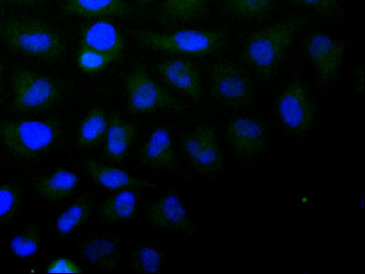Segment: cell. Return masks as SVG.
Returning <instances> with one entry per match:
<instances>
[{"label": "cell", "instance_id": "cell-27", "mask_svg": "<svg viewBox=\"0 0 365 274\" xmlns=\"http://www.w3.org/2000/svg\"><path fill=\"white\" fill-rule=\"evenodd\" d=\"M161 253L151 246H144L137 249L131 255V268L140 273H158L162 265Z\"/></svg>", "mask_w": 365, "mask_h": 274}, {"label": "cell", "instance_id": "cell-8", "mask_svg": "<svg viewBox=\"0 0 365 274\" xmlns=\"http://www.w3.org/2000/svg\"><path fill=\"white\" fill-rule=\"evenodd\" d=\"M277 108L281 121L292 132L302 133L312 126L314 104L306 85L299 79L292 81L282 90Z\"/></svg>", "mask_w": 365, "mask_h": 274}, {"label": "cell", "instance_id": "cell-28", "mask_svg": "<svg viewBox=\"0 0 365 274\" xmlns=\"http://www.w3.org/2000/svg\"><path fill=\"white\" fill-rule=\"evenodd\" d=\"M20 202L21 192L16 186L12 183L0 185V224L16 214Z\"/></svg>", "mask_w": 365, "mask_h": 274}, {"label": "cell", "instance_id": "cell-7", "mask_svg": "<svg viewBox=\"0 0 365 274\" xmlns=\"http://www.w3.org/2000/svg\"><path fill=\"white\" fill-rule=\"evenodd\" d=\"M209 79L211 95L224 103L245 106L253 97L254 85L250 78L228 61L213 63L209 68Z\"/></svg>", "mask_w": 365, "mask_h": 274}, {"label": "cell", "instance_id": "cell-6", "mask_svg": "<svg viewBox=\"0 0 365 274\" xmlns=\"http://www.w3.org/2000/svg\"><path fill=\"white\" fill-rule=\"evenodd\" d=\"M127 111L134 114L167 109L182 113L185 105L153 80L141 66H137L125 78Z\"/></svg>", "mask_w": 365, "mask_h": 274}, {"label": "cell", "instance_id": "cell-3", "mask_svg": "<svg viewBox=\"0 0 365 274\" xmlns=\"http://www.w3.org/2000/svg\"><path fill=\"white\" fill-rule=\"evenodd\" d=\"M130 34L151 49L199 57L217 51L227 41L225 31L220 29H187L169 33L133 29Z\"/></svg>", "mask_w": 365, "mask_h": 274}, {"label": "cell", "instance_id": "cell-16", "mask_svg": "<svg viewBox=\"0 0 365 274\" xmlns=\"http://www.w3.org/2000/svg\"><path fill=\"white\" fill-rule=\"evenodd\" d=\"M83 167L93 181L109 191L147 188L155 186L153 183L136 178L125 170L86 158Z\"/></svg>", "mask_w": 365, "mask_h": 274}, {"label": "cell", "instance_id": "cell-9", "mask_svg": "<svg viewBox=\"0 0 365 274\" xmlns=\"http://www.w3.org/2000/svg\"><path fill=\"white\" fill-rule=\"evenodd\" d=\"M182 149L190 164L202 173L219 171L222 156L214 128L210 125H199L182 139Z\"/></svg>", "mask_w": 365, "mask_h": 274}, {"label": "cell", "instance_id": "cell-35", "mask_svg": "<svg viewBox=\"0 0 365 274\" xmlns=\"http://www.w3.org/2000/svg\"><path fill=\"white\" fill-rule=\"evenodd\" d=\"M2 95V67L1 64L0 62V98Z\"/></svg>", "mask_w": 365, "mask_h": 274}, {"label": "cell", "instance_id": "cell-15", "mask_svg": "<svg viewBox=\"0 0 365 274\" xmlns=\"http://www.w3.org/2000/svg\"><path fill=\"white\" fill-rule=\"evenodd\" d=\"M226 138L238 156L252 158L262 149L264 133L262 126L249 118H238L229 123Z\"/></svg>", "mask_w": 365, "mask_h": 274}, {"label": "cell", "instance_id": "cell-25", "mask_svg": "<svg viewBox=\"0 0 365 274\" xmlns=\"http://www.w3.org/2000/svg\"><path fill=\"white\" fill-rule=\"evenodd\" d=\"M221 2L231 16L252 21L265 16L272 10L274 0H221Z\"/></svg>", "mask_w": 365, "mask_h": 274}, {"label": "cell", "instance_id": "cell-11", "mask_svg": "<svg viewBox=\"0 0 365 274\" xmlns=\"http://www.w3.org/2000/svg\"><path fill=\"white\" fill-rule=\"evenodd\" d=\"M157 71L170 87L191 99L198 101L202 96L199 71L192 61L185 59H170L158 64Z\"/></svg>", "mask_w": 365, "mask_h": 274}, {"label": "cell", "instance_id": "cell-10", "mask_svg": "<svg viewBox=\"0 0 365 274\" xmlns=\"http://www.w3.org/2000/svg\"><path fill=\"white\" fill-rule=\"evenodd\" d=\"M304 51L322 82L336 78L345 54L341 41L325 34H313L305 41Z\"/></svg>", "mask_w": 365, "mask_h": 274}, {"label": "cell", "instance_id": "cell-12", "mask_svg": "<svg viewBox=\"0 0 365 274\" xmlns=\"http://www.w3.org/2000/svg\"><path fill=\"white\" fill-rule=\"evenodd\" d=\"M147 216L154 226L162 229L187 233L193 230L183 203L173 192L153 201L148 207Z\"/></svg>", "mask_w": 365, "mask_h": 274}, {"label": "cell", "instance_id": "cell-13", "mask_svg": "<svg viewBox=\"0 0 365 274\" xmlns=\"http://www.w3.org/2000/svg\"><path fill=\"white\" fill-rule=\"evenodd\" d=\"M124 41L109 21L100 19L86 26L81 34V47L102 54L109 63L118 59L124 50Z\"/></svg>", "mask_w": 365, "mask_h": 274}, {"label": "cell", "instance_id": "cell-21", "mask_svg": "<svg viewBox=\"0 0 365 274\" xmlns=\"http://www.w3.org/2000/svg\"><path fill=\"white\" fill-rule=\"evenodd\" d=\"M208 11V0H163L159 16L166 22H186L200 19Z\"/></svg>", "mask_w": 365, "mask_h": 274}, {"label": "cell", "instance_id": "cell-1", "mask_svg": "<svg viewBox=\"0 0 365 274\" xmlns=\"http://www.w3.org/2000/svg\"><path fill=\"white\" fill-rule=\"evenodd\" d=\"M305 23L303 17L291 16L256 30L247 39L242 59L257 73L269 76L278 68Z\"/></svg>", "mask_w": 365, "mask_h": 274}, {"label": "cell", "instance_id": "cell-24", "mask_svg": "<svg viewBox=\"0 0 365 274\" xmlns=\"http://www.w3.org/2000/svg\"><path fill=\"white\" fill-rule=\"evenodd\" d=\"M83 253L92 263L104 268H115L119 260V250L116 243L106 238H96L86 242Z\"/></svg>", "mask_w": 365, "mask_h": 274}, {"label": "cell", "instance_id": "cell-14", "mask_svg": "<svg viewBox=\"0 0 365 274\" xmlns=\"http://www.w3.org/2000/svg\"><path fill=\"white\" fill-rule=\"evenodd\" d=\"M139 163L158 169H173L177 166L172 136L165 126H157L143 143L139 153Z\"/></svg>", "mask_w": 365, "mask_h": 274}, {"label": "cell", "instance_id": "cell-23", "mask_svg": "<svg viewBox=\"0 0 365 274\" xmlns=\"http://www.w3.org/2000/svg\"><path fill=\"white\" fill-rule=\"evenodd\" d=\"M108 124V118L101 107L91 108L84 116L78 128L76 143L81 148H89L103 138Z\"/></svg>", "mask_w": 365, "mask_h": 274}, {"label": "cell", "instance_id": "cell-32", "mask_svg": "<svg viewBox=\"0 0 365 274\" xmlns=\"http://www.w3.org/2000/svg\"><path fill=\"white\" fill-rule=\"evenodd\" d=\"M356 84L358 91H359L361 93H363L364 91V68L361 66H359L356 71Z\"/></svg>", "mask_w": 365, "mask_h": 274}, {"label": "cell", "instance_id": "cell-18", "mask_svg": "<svg viewBox=\"0 0 365 274\" xmlns=\"http://www.w3.org/2000/svg\"><path fill=\"white\" fill-rule=\"evenodd\" d=\"M61 11L82 17H123L131 10L127 0H63Z\"/></svg>", "mask_w": 365, "mask_h": 274}, {"label": "cell", "instance_id": "cell-4", "mask_svg": "<svg viewBox=\"0 0 365 274\" xmlns=\"http://www.w3.org/2000/svg\"><path fill=\"white\" fill-rule=\"evenodd\" d=\"M60 133L55 119L0 121V141L12 154L30 158L48 151Z\"/></svg>", "mask_w": 365, "mask_h": 274}, {"label": "cell", "instance_id": "cell-2", "mask_svg": "<svg viewBox=\"0 0 365 274\" xmlns=\"http://www.w3.org/2000/svg\"><path fill=\"white\" fill-rule=\"evenodd\" d=\"M0 39L12 50L41 60H56L66 50L61 33L43 21L10 17L0 24Z\"/></svg>", "mask_w": 365, "mask_h": 274}, {"label": "cell", "instance_id": "cell-29", "mask_svg": "<svg viewBox=\"0 0 365 274\" xmlns=\"http://www.w3.org/2000/svg\"><path fill=\"white\" fill-rule=\"evenodd\" d=\"M77 63L78 67L86 73L98 72L110 64L102 54L84 47L80 48Z\"/></svg>", "mask_w": 365, "mask_h": 274}, {"label": "cell", "instance_id": "cell-26", "mask_svg": "<svg viewBox=\"0 0 365 274\" xmlns=\"http://www.w3.org/2000/svg\"><path fill=\"white\" fill-rule=\"evenodd\" d=\"M40 245L39 230L35 225H29L11 239L9 247L15 256L25 258L34 255Z\"/></svg>", "mask_w": 365, "mask_h": 274}, {"label": "cell", "instance_id": "cell-34", "mask_svg": "<svg viewBox=\"0 0 365 274\" xmlns=\"http://www.w3.org/2000/svg\"><path fill=\"white\" fill-rule=\"evenodd\" d=\"M155 0H137L139 5L141 6H147L154 2Z\"/></svg>", "mask_w": 365, "mask_h": 274}, {"label": "cell", "instance_id": "cell-22", "mask_svg": "<svg viewBox=\"0 0 365 274\" xmlns=\"http://www.w3.org/2000/svg\"><path fill=\"white\" fill-rule=\"evenodd\" d=\"M93 201L89 196L77 198L57 218L55 230L58 235L64 238L86 223L91 216Z\"/></svg>", "mask_w": 365, "mask_h": 274}, {"label": "cell", "instance_id": "cell-5", "mask_svg": "<svg viewBox=\"0 0 365 274\" xmlns=\"http://www.w3.org/2000/svg\"><path fill=\"white\" fill-rule=\"evenodd\" d=\"M13 108L19 112H38L52 107L61 91L51 77L25 67H17L11 76Z\"/></svg>", "mask_w": 365, "mask_h": 274}, {"label": "cell", "instance_id": "cell-17", "mask_svg": "<svg viewBox=\"0 0 365 274\" xmlns=\"http://www.w3.org/2000/svg\"><path fill=\"white\" fill-rule=\"evenodd\" d=\"M135 123L122 119L117 114L108 118V124L104 136L103 154L113 163L122 162L126 157L136 137Z\"/></svg>", "mask_w": 365, "mask_h": 274}, {"label": "cell", "instance_id": "cell-19", "mask_svg": "<svg viewBox=\"0 0 365 274\" xmlns=\"http://www.w3.org/2000/svg\"><path fill=\"white\" fill-rule=\"evenodd\" d=\"M78 183L79 177L76 173L58 168L40 178L36 183L35 189L43 198L54 202L69 196Z\"/></svg>", "mask_w": 365, "mask_h": 274}, {"label": "cell", "instance_id": "cell-31", "mask_svg": "<svg viewBox=\"0 0 365 274\" xmlns=\"http://www.w3.org/2000/svg\"><path fill=\"white\" fill-rule=\"evenodd\" d=\"M46 273H82L81 268L73 260L68 258H58L53 260L46 267Z\"/></svg>", "mask_w": 365, "mask_h": 274}, {"label": "cell", "instance_id": "cell-30", "mask_svg": "<svg viewBox=\"0 0 365 274\" xmlns=\"http://www.w3.org/2000/svg\"><path fill=\"white\" fill-rule=\"evenodd\" d=\"M291 4L312 9L318 14L331 16L339 10L337 0H289Z\"/></svg>", "mask_w": 365, "mask_h": 274}, {"label": "cell", "instance_id": "cell-20", "mask_svg": "<svg viewBox=\"0 0 365 274\" xmlns=\"http://www.w3.org/2000/svg\"><path fill=\"white\" fill-rule=\"evenodd\" d=\"M138 205L137 193L133 189H125L105 201L99 214L103 221L109 223L130 220L135 217Z\"/></svg>", "mask_w": 365, "mask_h": 274}, {"label": "cell", "instance_id": "cell-33", "mask_svg": "<svg viewBox=\"0 0 365 274\" xmlns=\"http://www.w3.org/2000/svg\"><path fill=\"white\" fill-rule=\"evenodd\" d=\"M6 2L15 4H20V5H32V4H36L43 1H45L46 0H1Z\"/></svg>", "mask_w": 365, "mask_h": 274}]
</instances>
